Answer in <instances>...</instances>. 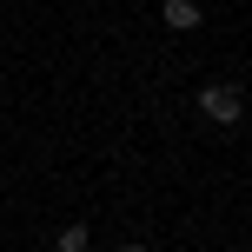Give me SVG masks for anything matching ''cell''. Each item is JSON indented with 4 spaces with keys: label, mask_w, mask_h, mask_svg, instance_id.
Wrapping results in <instances>:
<instances>
[{
    "label": "cell",
    "mask_w": 252,
    "mask_h": 252,
    "mask_svg": "<svg viewBox=\"0 0 252 252\" xmlns=\"http://www.w3.org/2000/svg\"><path fill=\"white\" fill-rule=\"evenodd\" d=\"M199 113L213 120V126H232V120L246 113V100H239V87H226V80H219V87H206V93H199Z\"/></svg>",
    "instance_id": "6da1fadb"
},
{
    "label": "cell",
    "mask_w": 252,
    "mask_h": 252,
    "mask_svg": "<svg viewBox=\"0 0 252 252\" xmlns=\"http://www.w3.org/2000/svg\"><path fill=\"white\" fill-rule=\"evenodd\" d=\"M159 20L173 27V33H192V27H199V0H166V7H159Z\"/></svg>",
    "instance_id": "7a4b0ae2"
},
{
    "label": "cell",
    "mask_w": 252,
    "mask_h": 252,
    "mask_svg": "<svg viewBox=\"0 0 252 252\" xmlns=\"http://www.w3.org/2000/svg\"><path fill=\"white\" fill-rule=\"evenodd\" d=\"M53 246H60V252H87L93 232H87V226H60V239H53Z\"/></svg>",
    "instance_id": "3957f363"
},
{
    "label": "cell",
    "mask_w": 252,
    "mask_h": 252,
    "mask_svg": "<svg viewBox=\"0 0 252 252\" xmlns=\"http://www.w3.org/2000/svg\"><path fill=\"white\" fill-rule=\"evenodd\" d=\"M120 252H146V246H120Z\"/></svg>",
    "instance_id": "277c9868"
}]
</instances>
